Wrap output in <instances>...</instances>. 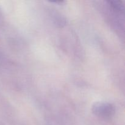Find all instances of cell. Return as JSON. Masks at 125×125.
Segmentation results:
<instances>
[{
	"mask_svg": "<svg viewBox=\"0 0 125 125\" xmlns=\"http://www.w3.org/2000/svg\"><path fill=\"white\" fill-rule=\"evenodd\" d=\"M92 111L95 115L101 117H110L114 114V107L107 103H95L92 106Z\"/></svg>",
	"mask_w": 125,
	"mask_h": 125,
	"instance_id": "cell-1",
	"label": "cell"
},
{
	"mask_svg": "<svg viewBox=\"0 0 125 125\" xmlns=\"http://www.w3.org/2000/svg\"><path fill=\"white\" fill-rule=\"evenodd\" d=\"M111 6L115 10L119 12H123L124 10V6L122 2L120 1H109Z\"/></svg>",
	"mask_w": 125,
	"mask_h": 125,
	"instance_id": "cell-2",
	"label": "cell"
}]
</instances>
